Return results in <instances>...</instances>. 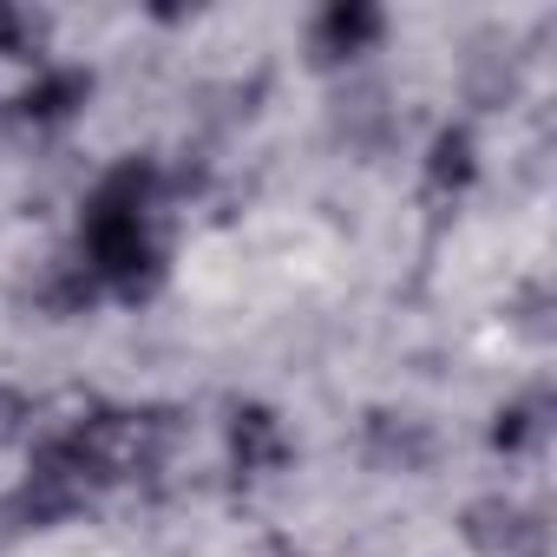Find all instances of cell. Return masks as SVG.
Returning <instances> with one entry per match:
<instances>
[{
    "instance_id": "obj_1",
    "label": "cell",
    "mask_w": 557,
    "mask_h": 557,
    "mask_svg": "<svg viewBox=\"0 0 557 557\" xmlns=\"http://www.w3.org/2000/svg\"><path fill=\"white\" fill-rule=\"evenodd\" d=\"M151 216H158V164L151 158H125L92 184V197L79 210V269L92 275L99 296L145 302L164 283V243H158Z\"/></svg>"
},
{
    "instance_id": "obj_2",
    "label": "cell",
    "mask_w": 557,
    "mask_h": 557,
    "mask_svg": "<svg viewBox=\"0 0 557 557\" xmlns=\"http://www.w3.org/2000/svg\"><path fill=\"white\" fill-rule=\"evenodd\" d=\"M459 531H466V544L479 557H550V524L531 505H518V498H479V505H466Z\"/></svg>"
},
{
    "instance_id": "obj_3",
    "label": "cell",
    "mask_w": 557,
    "mask_h": 557,
    "mask_svg": "<svg viewBox=\"0 0 557 557\" xmlns=\"http://www.w3.org/2000/svg\"><path fill=\"white\" fill-rule=\"evenodd\" d=\"M289 426H283V413L275 407H262V400H243V407H230V466L243 472V479H275L289 466Z\"/></svg>"
},
{
    "instance_id": "obj_4",
    "label": "cell",
    "mask_w": 557,
    "mask_h": 557,
    "mask_svg": "<svg viewBox=\"0 0 557 557\" xmlns=\"http://www.w3.org/2000/svg\"><path fill=\"white\" fill-rule=\"evenodd\" d=\"M86 99H92V79H86L79 66H40V73L27 79V92L14 99V119L34 125V132H53V125L79 119Z\"/></svg>"
},
{
    "instance_id": "obj_5",
    "label": "cell",
    "mask_w": 557,
    "mask_h": 557,
    "mask_svg": "<svg viewBox=\"0 0 557 557\" xmlns=\"http://www.w3.org/2000/svg\"><path fill=\"white\" fill-rule=\"evenodd\" d=\"M381 34H387V14L381 8H368V0H335V8L315 14V60H329V66L361 60Z\"/></svg>"
},
{
    "instance_id": "obj_6",
    "label": "cell",
    "mask_w": 557,
    "mask_h": 557,
    "mask_svg": "<svg viewBox=\"0 0 557 557\" xmlns=\"http://www.w3.org/2000/svg\"><path fill=\"white\" fill-rule=\"evenodd\" d=\"M479 177V138L466 125H446L433 145H426V190L433 197H466Z\"/></svg>"
},
{
    "instance_id": "obj_7",
    "label": "cell",
    "mask_w": 557,
    "mask_h": 557,
    "mask_svg": "<svg viewBox=\"0 0 557 557\" xmlns=\"http://www.w3.org/2000/svg\"><path fill=\"white\" fill-rule=\"evenodd\" d=\"M544 433H550V400H544V394H524V400H511V407L492 413V446H498L505 459L531 453Z\"/></svg>"
},
{
    "instance_id": "obj_8",
    "label": "cell",
    "mask_w": 557,
    "mask_h": 557,
    "mask_svg": "<svg viewBox=\"0 0 557 557\" xmlns=\"http://www.w3.org/2000/svg\"><path fill=\"white\" fill-rule=\"evenodd\" d=\"M368 440H374V459H387V466H426V453H433L426 426L407 420V413H374Z\"/></svg>"
},
{
    "instance_id": "obj_9",
    "label": "cell",
    "mask_w": 557,
    "mask_h": 557,
    "mask_svg": "<svg viewBox=\"0 0 557 557\" xmlns=\"http://www.w3.org/2000/svg\"><path fill=\"white\" fill-rule=\"evenodd\" d=\"M47 47V21H34L27 8H0V60H40Z\"/></svg>"
},
{
    "instance_id": "obj_10",
    "label": "cell",
    "mask_w": 557,
    "mask_h": 557,
    "mask_svg": "<svg viewBox=\"0 0 557 557\" xmlns=\"http://www.w3.org/2000/svg\"><path fill=\"white\" fill-rule=\"evenodd\" d=\"M275 557H302V550H275Z\"/></svg>"
}]
</instances>
